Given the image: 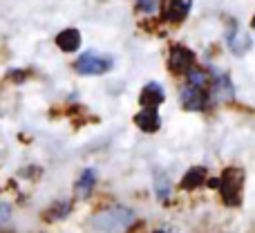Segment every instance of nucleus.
<instances>
[{
    "instance_id": "obj_1",
    "label": "nucleus",
    "mask_w": 255,
    "mask_h": 233,
    "mask_svg": "<svg viewBox=\"0 0 255 233\" xmlns=\"http://www.w3.org/2000/svg\"><path fill=\"white\" fill-rule=\"evenodd\" d=\"M134 225V211L121 204L108 207L92 218V227L101 233H126Z\"/></svg>"
},
{
    "instance_id": "obj_14",
    "label": "nucleus",
    "mask_w": 255,
    "mask_h": 233,
    "mask_svg": "<svg viewBox=\"0 0 255 233\" xmlns=\"http://www.w3.org/2000/svg\"><path fill=\"white\" fill-rule=\"evenodd\" d=\"M154 193L161 202H166L170 198V180L163 171H154Z\"/></svg>"
},
{
    "instance_id": "obj_6",
    "label": "nucleus",
    "mask_w": 255,
    "mask_h": 233,
    "mask_svg": "<svg viewBox=\"0 0 255 233\" xmlns=\"http://www.w3.org/2000/svg\"><path fill=\"white\" fill-rule=\"evenodd\" d=\"M168 63H170L172 72H186V70L193 67L195 54L190 52L188 47H184V45H175V47L170 49V58H168Z\"/></svg>"
},
{
    "instance_id": "obj_5",
    "label": "nucleus",
    "mask_w": 255,
    "mask_h": 233,
    "mask_svg": "<svg viewBox=\"0 0 255 233\" xmlns=\"http://www.w3.org/2000/svg\"><path fill=\"white\" fill-rule=\"evenodd\" d=\"M181 106L186 108V110L190 112H197V110H206L208 103H211V94L206 92V90L202 88H193V85H188V88L181 90Z\"/></svg>"
},
{
    "instance_id": "obj_12",
    "label": "nucleus",
    "mask_w": 255,
    "mask_h": 233,
    "mask_svg": "<svg viewBox=\"0 0 255 233\" xmlns=\"http://www.w3.org/2000/svg\"><path fill=\"white\" fill-rule=\"evenodd\" d=\"M56 45L63 52H76L81 47V31L79 29H65L56 36Z\"/></svg>"
},
{
    "instance_id": "obj_3",
    "label": "nucleus",
    "mask_w": 255,
    "mask_h": 233,
    "mask_svg": "<svg viewBox=\"0 0 255 233\" xmlns=\"http://www.w3.org/2000/svg\"><path fill=\"white\" fill-rule=\"evenodd\" d=\"M112 58L110 56H103L99 52H85L79 56L76 61V72L83 76H99V74H106V72L112 70Z\"/></svg>"
},
{
    "instance_id": "obj_13",
    "label": "nucleus",
    "mask_w": 255,
    "mask_h": 233,
    "mask_svg": "<svg viewBox=\"0 0 255 233\" xmlns=\"http://www.w3.org/2000/svg\"><path fill=\"white\" fill-rule=\"evenodd\" d=\"M204 180H206V168L204 166H193L184 175V180H181V189L193 191V189H197V186H202Z\"/></svg>"
},
{
    "instance_id": "obj_11",
    "label": "nucleus",
    "mask_w": 255,
    "mask_h": 233,
    "mask_svg": "<svg viewBox=\"0 0 255 233\" xmlns=\"http://www.w3.org/2000/svg\"><path fill=\"white\" fill-rule=\"evenodd\" d=\"M235 88L231 83V79L224 74V72H215V79H213V97L217 99H233Z\"/></svg>"
},
{
    "instance_id": "obj_15",
    "label": "nucleus",
    "mask_w": 255,
    "mask_h": 233,
    "mask_svg": "<svg viewBox=\"0 0 255 233\" xmlns=\"http://www.w3.org/2000/svg\"><path fill=\"white\" fill-rule=\"evenodd\" d=\"M186 76H188V83L193 85V88L206 90V85L211 83V79H208V72L199 70V67H190V70H186Z\"/></svg>"
},
{
    "instance_id": "obj_8",
    "label": "nucleus",
    "mask_w": 255,
    "mask_h": 233,
    "mask_svg": "<svg viewBox=\"0 0 255 233\" xmlns=\"http://www.w3.org/2000/svg\"><path fill=\"white\" fill-rule=\"evenodd\" d=\"M139 101L143 108H157L159 103L166 101V92H163V88L159 83H148L143 90H141Z\"/></svg>"
},
{
    "instance_id": "obj_17",
    "label": "nucleus",
    "mask_w": 255,
    "mask_h": 233,
    "mask_svg": "<svg viewBox=\"0 0 255 233\" xmlns=\"http://www.w3.org/2000/svg\"><path fill=\"white\" fill-rule=\"evenodd\" d=\"M67 211H70V204H67V202H61V207L54 209V213H52L49 218H65Z\"/></svg>"
},
{
    "instance_id": "obj_2",
    "label": "nucleus",
    "mask_w": 255,
    "mask_h": 233,
    "mask_svg": "<svg viewBox=\"0 0 255 233\" xmlns=\"http://www.w3.org/2000/svg\"><path fill=\"white\" fill-rule=\"evenodd\" d=\"M217 189H220L222 198L229 207H238L240 193H242V171L240 168H226L224 175L217 180Z\"/></svg>"
},
{
    "instance_id": "obj_19",
    "label": "nucleus",
    "mask_w": 255,
    "mask_h": 233,
    "mask_svg": "<svg viewBox=\"0 0 255 233\" xmlns=\"http://www.w3.org/2000/svg\"><path fill=\"white\" fill-rule=\"evenodd\" d=\"M154 233H177V231L172 229V227H161V229H157Z\"/></svg>"
},
{
    "instance_id": "obj_16",
    "label": "nucleus",
    "mask_w": 255,
    "mask_h": 233,
    "mask_svg": "<svg viewBox=\"0 0 255 233\" xmlns=\"http://www.w3.org/2000/svg\"><path fill=\"white\" fill-rule=\"evenodd\" d=\"M157 4H159V0H136V9L139 11H148V13H152L157 9Z\"/></svg>"
},
{
    "instance_id": "obj_9",
    "label": "nucleus",
    "mask_w": 255,
    "mask_h": 233,
    "mask_svg": "<svg viewBox=\"0 0 255 233\" xmlns=\"http://www.w3.org/2000/svg\"><path fill=\"white\" fill-rule=\"evenodd\" d=\"M134 123L143 132H157L159 126H161V119H159L157 108H143V110L134 117Z\"/></svg>"
},
{
    "instance_id": "obj_10",
    "label": "nucleus",
    "mask_w": 255,
    "mask_h": 233,
    "mask_svg": "<svg viewBox=\"0 0 255 233\" xmlns=\"http://www.w3.org/2000/svg\"><path fill=\"white\" fill-rule=\"evenodd\" d=\"M94 184H97V171H94V168H85V171L81 173L76 186H74L76 198L88 200L90 195H92V191H94Z\"/></svg>"
},
{
    "instance_id": "obj_18",
    "label": "nucleus",
    "mask_w": 255,
    "mask_h": 233,
    "mask_svg": "<svg viewBox=\"0 0 255 233\" xmlns=\"http://www.w3.org/2000/svg\"><path fill=\"white\" fill-rule=\"evenodd\" d=\"M9 216H11V209H9V204L0 202V225H2V222H7Z\"/></svg>"
},
{
    "instance_id": "obj_4",
    "label": "nucleus",
    "mask_w": 255,
    "mask_h": 233,
    "mask_svg": "<svg viewBox=\"0 0 255 233\" xmlns=\"http://www.w3.org/2000/svg\"><path fill=\"white\" fill-rule=\"evenodd\" d=\"M226 43H229V49L235 56H244L251 49L253 40H251V34L240 22H231L229 29H226Z\"/></svg>"
},
{
    "instance_id": "obj_7",
    "label": "nucleus",
    "mask_w": 255,
    "mask_h": 233,
    "mask_svg": "<svg viewBox=\"0 0 255 233\" xmlns=\"http://www.w3.org/2000/svg\"><path fill=\"white\" fill-rule=\"evenodd\" d=\"M190 7H193V0H170L163 9V20L168 22H181L188 18Z\"/></svg>"
}]
</instances>
